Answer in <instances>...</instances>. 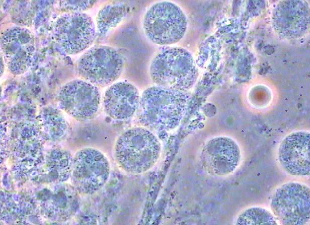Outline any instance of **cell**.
<instances>
[{
	"label": "cell",
	"mask_w": 310,
	"mask_h": 225,
	"mask_svg": "<svg viewBox=\"0 0 310 225\" xmlns=\"http://www.w3.org/2000/svg\"><path fill=\"white\" fill-rule=\"evenodd\" d=\"M190 99L188 91L158 85L149 87L140 97L136 112L139 121L150 129L173 130L179 126L186 113Z\"/></svg>",
	"instance_id": "cell-1"
},
{
	"label": "cell",
	"mask_w": 310,
	"mask_h": 225,
	"mask_svg": "<svg viewBox=\"0 0 310 225\" xmlns=\"http://www.w3.org/2000/svg\"><path fill=\"white\" fill-rule=\"evenodd\" d=\"M158 137L144 127H135L123 132L115 146V157L119 166L126 172L144 173L152 168L161 154Z\"/></svg>",
	"instance_id": "cell-2"
},
{
	"label": "cell",
	"mask_w": 310,
	"mask_h": 225,
	"mask_svg": "<svg viewBox=\"0 0 310 225\" xmlns=\"http://www.w3.org/2000/svg\"><path fill=\"white\" fill-rule=\"evenodd\" d=\"M198 74L195 61L187 50L180 47L166 48L153 59L150 75L158 86L188 91Z\"/></svg>",
	"instance_id": "cell-3"
},
{
	"label": "cell",
	"mask_w": 310,
	"mask_h": 225,
	"mask_svg": "<svg viewBox=\"0 0 310 225\" xmlns=\"http://www.w3.org/2000/svg\"><path fill=\"white\" fill-rule=\"evenodd\" d=\"M143 29L147 37L159 45H169L179 42L187 28L186 16L176 4L163 1L153 4L143 19Z\"/></svg>",
	"instance_id": "cell-4"
},
{
	"label": "cell",
	"mask_w": 310,
	"mask_h": 225,
	"mask_svg": "<svg viewBox=\"0 0 310 225\" xmlns=\"http://www.w3.org/2000/svg\"><path fill=\"white\" fill-rule=\"evenodd\" d=\"M124 66L122 54L108 46L91 48L79 60L78 72L80 77L96 86H105L117 79Z\"/></svg>",
	"instance_id": "cell-5"
},
{
	"label": "cell",
	"mask_w": 310,
	"mask_h": 225,
	"mask_svg": "<svg viewBox=\"0 0 310 225\" xmlns=\"http://www.w3.org/2000/svg\"><path fill=\"white\" fill-rule=\"evenodd\" d=\"M270 205L280 224H306L310 218L309 188L297 182L284 184L273 194Z\"/></svg>",
	"instance_id": "cell-6"
},
{
	"label": "cell",
	"mask_w": 310,
	"mask_h": 225,
	"mask_svg": "<svg viewBox=\"0 0 310 225\" xmlns=\"http://www.w3.org/2000/svg\"><path fill=\"white\" fill-rule=\"evenodd\" d=\"M56 42L68 55L88 49L94 42L96 29L92 18L81 13H69L57 18L54 25Z\"/></svg>",
	"instance_id": "cell-7"
},
{
	"label": "cell",
	"mask_w": 310,
	"mask_h": 225,
	"mask_svg": "<svg viewBox=\"0 0 310 225\" xmlns=\"http://www.w3.org/2000/svg\"><path fill=\"white\" fill-rule=\"evenodd\" d=\"M72 182L85 193H93L107 182L110 164L106 156L100 150L86 148L79 151L72 164Z\"/></svg>",
	"instance_id": "cell-8"
},
{
	"label": "cell",
	"mask_w": 310,
	"mask_h": 225,
	"mask_svg": "<svg viewBox=\"0 0 310 225\" xmlns=\"http://www.w3.org/2000/svg\"><path fill=\"white\" fill-rule=\"evenodd\" d=\"M101 102L98 87L84 80L74 79L65 84L58 96L59 107L72 117L89 119L97 113Z\"/></svg>",
	"instance_id": "cell-9"
},
{
	"label": "cell",
	"mask_w": 310,
	"mask_h": 225,
	"mask_svg": "<svg viewBox=\"0 0 310 225\" xmlns=\"http://www.w3.org/2000/svg\"><path fill=\"white\" fill-rule=\"evenodd\" d=\"M241 151L237 142L227 136L209 139L204 145L201 161L204 169L210 174L224 176L234 172L241 161Z\"/></svg>",
	"instance_id": "cell-10"
},
{
	"label": "cell",
	"mask_w": 310,
	"mask_h": 225,
	"mask_svg": "<svg viewBox=\"0 0 310 225\" xmlns=\"http://www.w3.org/2000/svg\"><path fill=\"white\" fill-rule=\"evenodd\" d=\"M1 48L10 71L15 74L23 73L30 66L34 53L33 35L26 28H8L2 34Z\"/></svg>",
	"instance_id": "cell-11"
},
{
	"label": "cell",
	"mask_w": 310,
	"mask_h": 225,
	"mask_svg": "<svg viewBox=\"0 0 310 225\" xmlns=\"http://www.w3.org/2000/svg\"><path fill=\"white\" fill-rule=\"evenodd\" d=\"M310 134L306 131L289 134L281 142L278 153L279 162L288 174L297 176L310 174Z\"/></svg>",
	"instance_id": "cell-12"
},
{
	"label": "cell",
	"mask_w": 310,
	"mask_h": 225,
	"mask_svg": "<svg viewBox=\"0 0 310 225\" xmlns=\"http://www.w3.org/2000/svg\"><path fill=\"white\" fill-rule=\"evenodd\" d=\"M140 97L138 89L132 84L126 81L115 83L105 92V112L114 119H129L136 113Z\"/></svg>",
	"instance_id": "cell-13"
},
{
	"label": "cell",
	"mask_w": 310,
	"mask_h": 225,
	"mask_svg": "<svg viewBox=\"0 0 310 225\" xmlns=\"http://www.w3.org/2000/svg\"><path fill=\"white\" fill-rule=\"evenodd\" d=\"M129 8L124 4L108 5L99 11L97 18L98 31L105 35L115 27L128 13Z\"/></svg>",
	"instance_id": "cell-14"
},
{
	"label": "cell",
	"mask_w": 310,
	"mask_h": 225,
	"mask_svg": "<svg viewBox=\"0 0 310 225\" xmlns=\"http://www.w3.org/2000/svg\"><path fill=\"white\" fill-rule=\"evenodd\" d=\"M237 224H277L273 214L265 208L252 207L246 209L238 216Z\"/></svg>",
	"instance_id": "cell-15"
},
{
	"label": "cell",
	"mask_w": 310,
	"mask_h": 225,
	"mask_svg": "<svg viewBox=\"0 0 310 225\" xmlns=\"http://www.w3.org/2000/svg\"><path fill=\"white\" fill-rule=\"evenodd\" d=\"M95 2L92 1H65L60 2V6L65 11H81L91 8Z\"/></svg>",
	"instance_id": "cell-16"
}]
</instances>
